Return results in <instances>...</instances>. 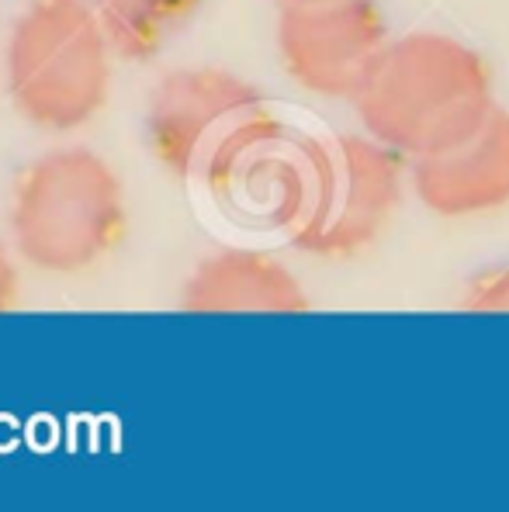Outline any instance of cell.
I'll use <instances>...</instances> for the list:
<instances>
[{"mask_svg":"<svg viewBox=\"0 0 509 512\" xmlns=\"http://www.w3.org/2000/svg\"><path fill=\"white\" fill-rule=\"evenodd\" d=\"M267 111V97L257 84L215 66H191L167 73L153 87L146 139L170 173L205 180L215 156Z\"/></svg>","mask_w":509,"mask_h":512,"instance_id":"6","label":"cell"},{"mask_svg":"<svg viewBox=\"0 0 509 512\" xmlns=\"http://www.w3.org/2000/svg\"><path fill=\"white\" fill-rule=\"evenodd\" d=\"M388 42L374 0H284L278 14V52L288 77L333 101H354Z\"/></svg>","mask_w":509,"mask_h":512,"instance_id":"7","label":"cell"},{"mask_svg":"<svg viewBox=\"0 0 509 512\" xmlns=\"http://www.w3.org/2000/svg\"><path fill=\"white\" fill-rule=\"evenodd\" d=\"M354 108L368 135L419 160L475 132L496 97L489 66L471 45L444 32H409L385 45Z\"/></svg>","mask_w":509,"mask_h":512,"instance_id":"1","label":"cell"},{"mask_svg":"<svg viewBox=\"0 0 509 512\" xmlns=\"http://www.w3.org/2000/svg\"><path fill=\"white\" fill-rule=\"evenodd\" d=\"M319 167L323 139L267 111L215 156L205 187L232 222L291 236L312 208Z\"/></svg>","mask_w":509,"mask_h":512,"instance_id":"4","label":"cell"},{"mask_svg":"<svg viewBox=\"0 0 509 512\" xmlns=\"http://www.w3.org/2000/svg\"><path fill=\"white\" fill-rule=\"evenodd\" d=\"M409 177L433 215L471 218L509 205V111L496 104L461 142L413 160Z\"/></svg>","mask_w":509,"mask_h":512,"instance_id":"8","label":"cell"},{"mask_svg":"<svg viewBox=\"0 0 509 512\" xmlns=\"http://www.w3.org/2000/svg\"><path fill=\"white\" fill-rule=\"evenodd\" d=\"M14 305H18V267L0 246V312H7Z\"/></svg>","mask_w":509,"mask_h":512,"instance_id":"12","label":"cell"},{"mask_svg":"<svg viewBox=\"0 0 509 512\" xmlns=\"http://www.w3.org/2000/svg\"><path fill=\"white\" fill-rule=\"evenodd\" d=\"M184 312H309L312 298L284 263L253 250H219L198 263L181 291Z\"/></svg>","mask_w":509,"mask_h":512,"instance_id":"9","label":"cell"},{"mask_svg":"<svg viewBox=\"0 0 509 512\" xmlns=\"http://www.w3.org/2000/svg\"><path fill=\"white\" fill-rule=\"evenodd\" d=\"M111 49L125 59H149L194 18L201 0H91Z\"/></svg>","mask_w":509,"mask_h":512,"instance_id":"10","label":"cell"},{"mask_svg":"<svg viewBox=\"0 0 509 512\" xmlns=\"http://www.w3.org/2000/svg\"><path fill=\"white\" fill-rule=\"evenodd\" d=\"M402 160L374 135L323 139V167L312 208L291 232L302 253L343 260L378 243L402 201Z\"/></svg>","mask_w":509,"mask_h":512,"instance_id":"5","label":"cell"},{"mask_svg":"<svg viewBox=\"0 0 509 512\" xmlns=\"http://www.w3.org/2000/svg\"><path fill=\"white\" fill-rule=\"evenodd\" d=\"M108 35L91 0H32L7 39V90L28 125L77 132L111 90Z\"/></svg>","mask_w":509,"mask_h":512,"instance_id":"2","label":"cell"},{"mask_svg":"<svg viewBox=\"0 0 509 512\" xmlns=\"http://www.w3.org/2000/svg\"><path fill=\"white\" fill-rule=\"evenodd\" d=\"M468 312H509V267L478 274L461 301Z\"/></svg>","mask_w":509,"mask_h":512,"instance_id":"11","label":"cell"},{"mask_svg":"<svg viewBox=\"0 0 509 512\" xmlns=\"http://www.w3.org/2000/svg\"><path fill=\"white\" fill-rule=\"evenodd\" d=\"M11 232L28 267L80 274L122 239V180L91 149H56L39 156L18 180Z\"/></svg>","mask_w":509,"mask_h":512,"instance_id":"3","label":"cell"}]
</instances>
